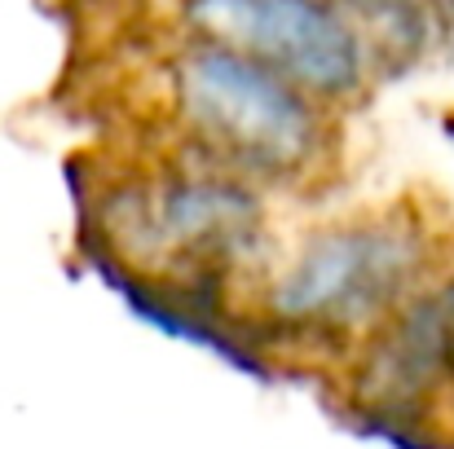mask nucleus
<instances>
[{
  "mask_svg": "<svg viewBox=\"0 0 454 449\" xmlns=\"http://www.w3.org/2000/svg\"><path fill=\"white\" fill-rule=\"evenodd\" d=\"M172 97L199 142L239 167L292 176L322 150V120L287 75L225 44H194L172 62Z\"/></svg>",
  "mask_w": 454,
  "mask_h": 449,
  "instance_id": "obj_1",
  "label": "nucleus"
},
{
  "mask_svg": "<svg viewBox=\"0 0 454 449\" xmlns=\"http://www.w3.org/2000/svg\"><path fill=\"white\" fill-rule=\"evenodd\" d=\"M424 269V234L406 216H362L313 234L270 287V313L301 330L344 335L384 321Z\"/></svg>",
  "mask_w": 454,
  "mask_h": 449,
  "instance_id": "obj_2",
  "label": "nucleus"
},
{
  "mask_svg": "<svg viewBox=\"0 0 454 449\" xmlns=\"http://www.w3.org/2000/svg\"><path fill=\"white\" fill-rule=\"evenodd\" d=\"M203 40L256 58L317 97H348L366 66L362 40L335 0H190Z\"/></svg>",
  "mask_w": 454,
  "mask_h": 449,
  "instance_id": "obj_3",
  "label": "nucleus"
},
{
  "mask_svg": "<svg viewBox=\"0 0 454 449\" xmlns=\"http://www.w3.org/2000/svg\"><path fill=\"white\" fill-rule=\"evenodd\" d=\"M115 216V238L137 256H225L239 252L256 229V203L247 190L225 181H159L146 190H124Z\"/></svg>",
  "mask_w": 454,
  "mask_h": 449,
  "instance_id": "obj_4",
  "label": "nucleus"
},
{
  "mask_svg": "<svg viewBox=\"0 0 454 449\" xmlns=\"http://www.w3.org/2000/svg\"><path fill=\"white\" fill-rule=\"evenodd\" d=\"M437 308H442V317H446V330H450V339H454V283H446V287L437 291Z\"/></svg>",
  "mask_w": 454,
  "mask_h": 449,
  "instance_id": "obj_5",
  "label": "nucleus"
},
{
  "mask_svg": "<svg viewBox=\"0 0 454 449\" xmlns=\"http://www.w3.org/2000/svg\"><path fill=\"white\" fill-rule=\"evenodd\" d=\"M446 133H450V142H454V115H446V124H442Z\"/></svg>",
  "mask_w": 454,
  "mask_h": 449,
  "instance_id": "obj_6",
  "label": "nucleus"
}]
</instances>
